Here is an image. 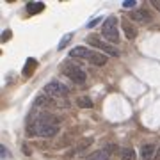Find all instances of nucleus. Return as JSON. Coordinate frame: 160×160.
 Listing matches in <instances>:
<instances>
[{
  "instance_id": "nucleus-1",
  "label": "nucleus",
  "mask_w": 160,
  "mask_h": 160,
  "mask_svg": "<svg viewBox=\"0 0 160 160\" xmlns=\"http://www.w3.org/2000/svg\"><path fill=\"white\" fill-rule=\"evenodd\" d=\"M57 121L52 118V114H39L29 125L27 135L29 137H53L57 133Z\"/></svg>"
},
{
  "instance_id": "nucleus-2",
  "label": "nucleus",
  "mask_w": 160,
  "mask_h": 160,
  "mask_svg": "<svg viewBox=\"0 0 160 160\" xmlns=\"http://www.w3.org/2000/svg\"><path fill=\"white\" fill-rule=\"evenodd\" d=\"M61 71H62L73 84H78V86L86 84V71L80 68V66H77V64L66 61V62L61 64Z\"/></svg>"
},
{
  "instance_id": "nucleus-3",
  "label": "nucleus",
  "mask_w": 160,
  "mask_h": 160,
  "mask_svg": "<svg viewBox=\"0 0 160 160\" xmlns=\"http://www.w3.org/2000/svg\"><path fill=\"white\" fill-rule=\"evenodd\" d=\"M87 43H89V45H92L94 48H98V50L105 52L107 55H112V57H119V50H118V48H114L112 45H107V43H103V41L100 39L96 34L87 36Z\"/></svg>"
},
{
  "instance_id": "nucleus-4",
  "label": "nucleus",
  "mask_w": 160,
  "mask_h": 160,
  "mask_svg": "<svg viewBox=\"0 0 160 160\" xmlns=\"http://www.w3.org/2000/svg\"><path fill=\"white\" fill-rule=\"evenodd\" d=\"M45 94L50 98H66L69 94V89L61 82H48L45 86Z\"/></svg>"
},
{
  "instance_id": "nucleus-5",
  "label": "nucleus",
  "mask_w": 160,
  "mask_h": 160,
  "mask_svg": "<svg viewBox=\"0 0 160 160\" xmlns=\"http://www.w3.org/2000/svg\"><path fill=\"white\" fill-rule=\"evenodd\" d=\"M118 16H107L105 22L102 25V34H107V32H116L118 30Z\"/></svg>"
},
{
  "instance_id": "nucleus-6",
  "label": "nucleus",
  "mask_w": 160,
  "mask_h": 160,
  "mask_svg": "<svg viewBox=\"0 0 160 160\" xmlns=\"http://www.w3.org/2000/svg\"><path fill=\"white\" fill-rule=\"evenodd\" d=\"M91 50L87 46H75L73 50L69 52V57L71 59H89Z\"/></svg>"
},
{
  "instance_id": "nucleus-7",
  "label": "nucleus",
  "mask_w": 160,
  "mask_h": 160,
  "mask_svg": "<svg viewBox=\"0 0 160 160\" xmlns=\"http://www.w3.org/2000/svg\"><path fill=\"white\" fill-rule=\"evenodd\" d=\"M132 20H135V22H141V23H148L151 22V14H149L146 9H137V11H133L130 14Z\"/></svg>"
},
{
  "instance_id": "nucleus-8",
  "label": "nucleus",
  "mask_w": 160,
  "mask_h": 160,
  "mask_svg": "<svg viewBox=\"0 0 160 160\" xmlns=\"http://www.w3.org/2000/svg\"><path fill=\"white\" fill-rule=\"evenodd\" d=\"M92 66H105L107 64V55L105 53H100V52H91V55L87 59Z\"/></svg>"
},
{
  "instance_id": "nucleus-9",
  "label": "nucleus",
  "mask_w": 160,
  "mask_h": 160,
  "mask_svg": "<svg viewBox=\"0 0 160 160\" xmlns=\"http://www.w3.org/2000/svg\"><path fill=\"white\" fill-rule=\"evenodd\" d=\"M155 155H157L155 144H142V148H141V157H142V160H151Z\"/></svg>"
},
{
  "instance_id": "nucleus-10",
  "label": "nucleus",
  "mask_w": 160,
  "mask_h": 160,
  "mask_svg": "<svg viewBox=\"0 0 160 160\" xmlns=\"http://www.w3.org/2000/svg\"><path fill=\"white\" fill-rule=\"evenodd\" d=\"M110 158V153L107 149H96V151H92L86 160H109Z\"/></svg>"
},
{
  "instance_id": "nucleus-11",
  "label": "nucleus",
  "mask_w": 160,
  "mask_h": 160,
  "mask_svg": "<svg viewBox=\"0 0 160 160\" xmlns=\"http://www.w3.org/2000/svg\"><path fill=\"white\" fill-rule=\"evenodd\" d=\"M123 30H125L126 39H135V38H137V30H135V27H133V25H130V22H128V20H125V22H123Z\"/></svg>"
},
{
  "instance_id": "nucleus-12",
  "label": "nucleus",
  "mask_w": 160,
  "mask_h": 160,
  "mask_svg": "<svg viewBox=\"0 0 160 160\" xmlns=\"http://www.w3.org/2000/svg\"><path fill=\"white\" fill-rule=\"evenodd\" d=\"M43 9H45V4H43V2H29V4H27V12H29L30 16L41 12Z\"/></svg>"
},
{
  "instance_id": "nucleus-13",
  "label": "nucleus",
  "mask_w": 160,
  "mask_h": 160,
  "mask_svg": "<svg viewBox=\"0 0 160 160\" xmlns=\"http://www.w3.org/2000/svg\"><path fill=\"white\" fill-rule=\"evenodd\" d=\"M36 66H38V61L36 59H29L27 64H25V68H23V77H30L32 71L36 69Z\"/></svg>"
},
{
  "instance_id": "nucleus-14",
  "label": "nucleus",
  "mask_w": 160,
  "mask_h": 160,
  "mask_svg": "<svg viewBox=\"0 0 160 160\" xmlns=\"http://www.w3.org/2000/svg\"><path fill=\"white\" fill-rule=\"evenodd\" d=\"M77 105H78L80 109H91L92 102L89 96H80V98H77Z\"/></svg>"
},
{
  "instance_id": "nucleus-15",
  "label": "nucleus",
  "mask_w": 160,
  "mask_h": 160,
  "mask_svg": "<svg viewBox=\"0 0 160 160\" xmlns=\"http://www.w3.org/2000/svg\"><path fill=\"white\" fill-rule=\"evenodd\" d=\"M71 39H73V32H69V34H66V36L62 38V39L59 41V45H57V50H64V48L68 46V43H69Z\"/></svg>"
},
{
  "instance_id": "nucleus-16",
  "label": "nucleus",
  "mask_w": 160,
  "mask_h": 160,
  "mask_svg": "<svg viewBox=\"0 0 160 160\" xmlns=\"http://www.w3.org/2000/svg\"><path fill=\"white\" fill-rule=\"evenodd\" d=\"M121 158H123V160H135V149H133V148H125V149H123Z\"/></svg>"
},
{
  "instance_id": "nucleus-17",
  "label": "nucleus",
  "mask_w": 160,
  "mask_h": 160,
  "mask_svg": "<svg viewBox=\"0 0 160 160\" xmlns=\"http://www.w3.org/2000/svg\"><path fill=\"white\" fill-rule=\"evenodd\" d=\"M135 4H137V0H125L123 2V7L125 9H132V7H135Z\"/></svg>"
},
{
  "instance_id": "nucleus-18",
  "label": "nucleus",
  "mask_w": 160,
  "mask_h": 160,
  "mask_svg": "<svg viewBox=\"0 0 160 160\" xmlns=\"http://www.w3.org/2000/svg\"><path fill=\"white\" fill-rule=\"evenodd\" d=\"M100 22H102V16H98V18H94V20H91V22L87 23V29H94Z\"/></svg>"
},
{
  "instance_id": "nucleus-19",
  "label": "nucleus",
  "mask_w": 160,
  "mask_h": 160,
  "mask_svg": "<svg viewBox=\"0 0 160 160\" xmlns=\"http://www.w3.org/2000/svg\"><path fill=\"white\" fill-rule=\"evenodd\" d=\"M114 148H116V144L109 142V144H107V146H105V148H103V149H107V151H109V153H112V151H114Z\"/></svg>"
},
{
  "instance_id": "nucleus-20",
  "label": "nucleus",
  "mask_w": 160,
  "mask_h": 160,
  "mask_svg": "<svg viewBox=\"0 0 160 160\" xmlns=\"http://www.w3.org/2000/svg\"><path fill=\"white\" fill-rule=\"evenodd\" d=\"M0 157H2V158H7V149L4 148V146H0Z\"/></svg>"
},
{
  "instance_id": "nucleus-21",
  "label": "nucleus",
  "mask_w": 160,
  "mask_h": 160,
  "mask_svg": "<svg viewBox=\"0 0 160 160\" xmlns=\"http://www.w3.org/2000/svg\"><path fill=\"white\" fill-rule=\"evenodd\" d=\"M9 38H11V30H6V32H4V36H2V41H7Z\"/></svg>"
},
{
  "instance_id": "nucleus-22",
  "label": "nucleus",
  "mask_w": 160,
  "mask_h": 160,
  "mask_svg": "<svg viewBox=\"0 0 160 160\" xmlns=\"http://www.w3.org/2000/svg\"><path fill=\"white\" fill-rule=\"evenodd\" d=\"M151 4H153V7H157V9H158V11H160V2H158V0H153Z\"/></svg>"
},
{
  "instance_id": "nucleus-23",
  "label": "nucleus",
  "mask_w": 160,
  "mask_h": 160,
  "mask_svg": "<svg viewBox=\"0 0 160 160\" xmlns=\"http://www.w3.org/2000/svg\"><path fill=\"white\" fill-rule=\"evenodd\" d=\"M155 160H160V144H158V149H157V155H155Z\"/></svg>"
}]
</instances>
